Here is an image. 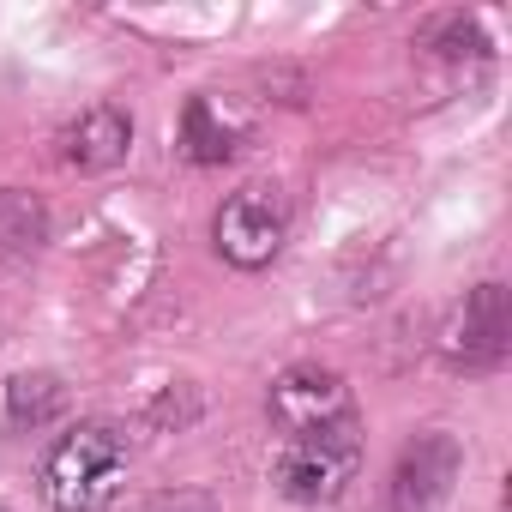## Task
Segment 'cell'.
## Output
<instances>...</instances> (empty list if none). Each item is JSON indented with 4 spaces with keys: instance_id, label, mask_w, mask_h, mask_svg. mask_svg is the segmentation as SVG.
Masks as SVG:
<instances>
[{
    "instance_id": "6da1fadb",
    "label": "cell",
    "mask_w": 512,
    "mask_h": 512,
    "mask_svg": "<svg viewBox=\"0 0 512 512\" xmlns=\"http://www.w3.org/2000/svg\"><path fill=\"white\" fill-rule=\"evenodd\" d=\"M127 482V434L115 422L67 428L43 458V500L55 512H103Z\"/></svg>"
},
{
    "instance_id": "7a4b0ae2",
    "label": "cell",
    "mask_w": 512,
    "mask_h": 512,
    "mask_svg": "<svg viewBox=\"0 0 512 512\" xmlns=\"http://www.w3.org/2000/svg\"><path fill=\"white\" fill-rule=\"evenodd\" d=\"M356 470H362V422L350 410L338 422L290 434V446L278 452V494L296 506H326L356 482Z\"/></svg>"
},
{
    "instance_id": "3957f363",
    "label": "cell",
    "mask_w": 512,
    "mask_h": 512,
    "mask_svg": "<svg viewBox=\"0 0 512 512\" xmlns=\"http://www.w3.org/2000/svg\"><path fill=\"white\" fill-rule=\"evenodd\" d=\"M211 235H217V253H223L235 272L272 266L278 253H284V241H290V199H284V187H272V181L235 187V193L217 205Z\"/></svg>"
},
{
    "instance_id": "277c9868",
    "label": "cell",
    "mask_w": 512,
    "mask_h": 512,
    "mask_svg": "<svg viewBox=\"0 0 512 512\" xmlns=\"http://www.w3.org/2000/svg\"><path fill=\"white\" fill-rule=\"evenodd\" d=\"M440 362L458 374H494L512 350V302L506 284H476L440 326Z\"/></svg>"
},
{
    "instance_id": "5b68a950",
    "label": "cell",
    "mask_w": 512,
    "mask_h": 512,
    "mask_svg": "<svg viewBox=\"0 0 512 512\" xmlns=\"http://www.w3.org/2000/svg\"><path fill=\"white\" fill-rule=\"evenodd\" d=\"M458 464H464V446L446 434V428H428L416 434L398 464H392V482H386V512H434L452 482H458Z\"/></svg>"
},
{
    "instance_id": "8992f818",
    "label": "cell",
    "mask_w": 512,
    "mask_h": 512,
    "mask_svg": "<svg viewBox=\"0 0 512 512\" xmlns=\"http://www.w3.org/2000/svg\"><path fill=\"white\" fill-rule=\"evenodd\" d=\"M338 416H350V392L332 368L296 362L272 380V422L278 428L302 434V428H320V422H338Z\"/></svg>"
},
{
    "instance_id": "52a82bcc",
    "label": "cell",
    "mask_w": 512,
    "mask_h": 512,
    "mask_svg": "<svg viewBox=\"0 0 512 512\" xmlns=\"http://www.w3.org/2000/svg\"><path fill=\"white\" fill-rule=\"evenodd\" d=\"M55 145H61V163H67V169L103 175V169L127 163V151H133V115L115 109V103H91L85 115H73V121L55 133Z\"/></svg>"
},
{
    "instance_id": "ba28073f",
    "label": "cell",
    "mask_w": 512,
    "mask_h": 512,
    "mask_svg": "<svg viewBox=\"0 0 512 512\" xmlns=\"http://www.w3.org/2000/svg\"><path fill=\"white\" fill-rule=\"evenodd\" d=\"M241 139H247V115H235L223 97L205 91V97L187 103V115H181V151L193 163H229L241 151Z\"/></svg>"
},
{
    "instance_id": "9c48e42d",
    "label": "cell",
    "mask_w": 512,
    "mask_h": 512,
    "mask_svg": "<svg viewBox=\"0 0 512 512\" xmlns=\"http://www.w3.org/2000/svg\"><path fill=\"white\" fill-rule=\"evenodd\" d=\"M61 416H67V380L61 374L31 368V374L7 380V428L13 434H37V428H49Z\"/></svg>"
},
{
    "instance_id": "30bf717a",
    "label": "cell",
    "mask_w": 512,
    "mask_h": 512,
    "mask_svg": "<svg viewBox=\"0 0 512 512\" xmlns=\"http://www.w3.org/2000/svg\"><path fill=\"white\" fill-rule=\"evenodd\" d=\"M49 235V217L31 193L19 187H0V260H31Z\"/></svg>"
},
{
    "instance_id": "8fae6325",
    "label": "cell",
    "mask_w": 512,
    "mask_h": 512,
    "mask_svg": "<svg viewBox=\"0 0 512 512\" xmlns=\"http://www.w3.org/2000/svg\"><path fill=\"white\" fill-rule=\"evenodd\" d=\"M115 512H217V500L205 488H157V494H133Z\"/></svg>"
}]
</instances>
